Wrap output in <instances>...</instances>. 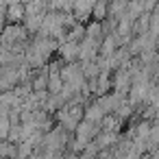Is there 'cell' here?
Returning <instances> with one entry per match:
<instances>
[{
  "mask_svg": "<svg viewBox=\"0 0 159 159\" xmlns=\"http://www.w3.org/2000/svg\"><path fill=\"white\" fill-rule=\"evenodd\" d=\"M61 50H63V55H66L68 59H72V57L79 55V44H72V42H70V44H66Z\"/></svg>",
  "mask_w": 159,
  "mask_h": 159,
  "instance_id": "1",
  "label": "cell"
}]
</instances>
